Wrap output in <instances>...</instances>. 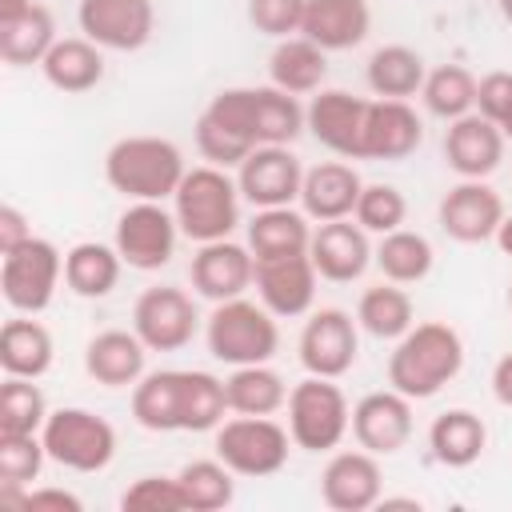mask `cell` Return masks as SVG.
Here are the masks:
<instances>
[{
	"mask_svg": "<svg viewBox=\"0 0 512 512\" xmlns=\"http://www.w3.org/2000/svg\"><path fill=\"white\" fill-rule=\"evenodd\" d=\"M464 368V340L444 320L412 324L392 356H388V388L404 392L408 400H428L444 384H452Z\"/></svg>",
	"mask_w": 512,
	"mask_h": 512,
	"instance_id": "1",
	"label": "cell"
},
{
	"mask_svg": "<svg viewBox=\"0 0 512 512\" xmlns=\"http://www.w3.org/2000/svg\"><path fill=\"white\" fill-rule=\"evenodd\" d=\"M184 172V152L168 136H124L104 152V180L124 200H168Z\"/></svg>",
	"mask_w": 512,
	"mask_h": 512,
	"instance_id": "2",
	"label": "cell"
},
{
	"mask_svg": "<svg viewBox=\"0 0 512 512\" xmlns=\"http://www.w3.org/2000/svg\"><path fill=\"white\" fill-rule=\"evenodd\" d=\"M216 124L232 128L248 144H292L304 132V108L292 92L268 88H224L204 108Z\"/></svg>",
	"mask_w": 512,
	"mask_h": 512,
	"instance_id": "3",
	"label": "cell"
},
{
	"mask_svg": "<svg viewBox=\"0 0 512 512\" xmlns=\"http://www.w3.org/2000/svg\"><path fill=\"white\" fill-rule=\"evenodd\" d=\"M240 200H244L240 184L228 176V168H216V164L188 168L172 196L180 236H188L196 244L228 240L240 224Z\"/></svg>",
	"mask_w": 512,
	"mask_h": 512,
	"instance_id": "4",
	"label": "cell"
},
{
	"mask_svg": "<svg viewBox=\"0 0 512 512\" xmlns=\"http://www.w3.org/2000/svg\"><path fill=\"white\" fill-rule=\"evenodd\" d=\"M204 344L220 364L244 368V364H268L280 348L276 316L256 300H220L212 316L204 320Z\"/></svg>",
	"mask_w": 512,
	"mask_h": 512,
	"instance_id": "5",
	"label": "cell"
},
{
	"mask_svg": "<svg viewBox=\"0 0 512 512\" xmlns=\"http://www.w3.org/2000/svg\"><path fill=\"white\" fill-rule=\"evenodd\" d=\"M288 432L292 444L304 452H332L352 428L348 396L328 376H304L288 388Z\"/></svg>",
	"mask_w": 512,
	"mask_h": 512,
	"instance_id": "6",
	"label": "cell"
},
{
	"mask_svg": "<svg viewBox=\"0 0 512 512\" xmlns=\"http://www.w3.org/2000/svg\"><path fill=\"white\" fill-rule=\"evenodd\" d=\"M60 276H64V256L44 236H28L24 244L0 252V292L12 312L40 316L56 300Z\"/></svg>",
	"mask_w": 512,
	"mask_h": 512,
	"instance_id": "7",
	"label": "cell"
},
{
	"mask_svg": "<svg viewBox=\"0 0 512 512\" xmlns=\"http://www.w3.org/2000/svg\"><path fill=\"white\" fill-rule=\"evenodd\" d=\"M40 440L48 448V460L68 472H104L116 456V428L88 408L48 412Z\"/></svg>",
	"mask_w": 512,
	"mask_h": 512,
	"instance_id": "8",
	"label": "cell"
},
{
	"mask_svg": "<svg viewBox=\"0 0 512 512\" xmlns=\"http://www.w3.org/2000/svg\"><path fill=\"white\" fill-rule=\"evenodd\" d=\"M292 432L272 416H232L216 428V456L248 480L276 476L288 464Z\"/></svg>",
	"mask_w": 512,
	"mask_h": 512,
	"instance_id": "9",
	"label": "cell"
},
{
	"mask_svg": "<svg viewBox=\"0 0 512 512\" xmlns=\"http://www.w3.org/2000/svg\"><path fill=\"white\" fill-rule=\"evenodd\" d=\"M180 224L176 212L164 208V200H132L116 220V252L136 272H156L176 256Z\"/></svg>",
	"mask_w": 512,
	"mask_h": 512,
	"instance_id": "10",
	"label": "cell"
},
{
	"mask_svg": "<svg viewBox=\"0 0 512 512\" xmlns=\"http://www.w3.org/2000/svg\"><path fill=\"white\" fill-rule=\"evenodd\" d=\"M196 328H200V316L184 288L156 284V288H144L132 304V332L148 344V352H180L184 344H192Z\"/></svg>",
	"mask_w": 512,
	"mask_h": 512,
	"instance_id": "11",
	"label": "cell"
},
{
	"mask_svg": "<svg viewBox=\"0 0 512 512\" xmlns=\"http://www.w3.org/2000/svg\"><path fill=\"white\" fill-rule=\"evenodd\" d=\"M372 100L344 88H320L304 108V128L340 160H364V128Z\"/></svg>",
	"mask_w": 512,
	"mask_h": 512,
	"instance_id": "12",
	"label": "cell"
},
{
	"mask_svg": "<svg viewBox=\"0 0 512 512\" xmlns=\"http://www.w3.org/2000/svg\"><path fill=\"white\" fill-rule=\"evenodd\" d=\"M356 320L344 312V308H316L304 328H300V364L308 376H328V380H340L356 356H360V336H356Z\"/></svg>",
	"mask_w": 512,
	"mask_h": 512,
	"instance_id": "13",
	"label": "cell"
},
{
	"mask_svg": "<svg viewBox=\"0 0 512 512\" xmlns=\"http://www.w3.org/2000/svg\"><path fill=\"white\" fill-rule=\"evenodd\" d=\"M316 264L308 252H292V256H268L256 260V276L252 288L260 296V304L276 316V320H296L308 316L316 304Z\"/></svg>",
	"mask_w": 512,
	"mask_h": 512,
	"instance_id": "14",
	"label": "cell"
},
{
	"mask_svg": "<svg viewBox=\"0 0 512 512\" xmlns=\"http://www.w3.org/2000/svg\"><path fill=\"white\" fill-rule=\"evenodd\" d=\"M80 32L108 52H136L156 32L152 0H80Z\"/></svg>",
	"mask_w": 512,
	"mask_h": 512,
	"instance_id": "15",
	"label": "cell"
},
{
	"mask_svg": "<svg viewBox=\"0 0 512 512\" xmlns=\"http://www.w3.org/2000/svg\"><path fill=\"white\" fill-rule=\"evenodd\" d=\"M440 228L448 240L456 244H484V240H496L500 224H504V200L492 184L484 180H460L456 188L444 192L440 208Z\"/></svg>",
	"mask_w": 512,
	"mask_h": 512,
	"instance_id": "16",
	"label": "cell"
},
{
	"mask_svg": "<svg viewBox=\"0 0 512 512\" xmlns=\"http://www.w3.org/2000/svg\"><path fill=\"white\" fill-rule=\"evenodd\" d=\"M236 184L252 208H284V204L300 200L304 168L288 152V144H260L236 168Z\"/></svg>",
	"mask_w": 512,
	"mask_h": 512,
	"instance_id": "17",
	"label": "cell"
},
{
	"mask_svg": "<svg viewBox=\"0 0 512 512\" xmlns=\"http://www.w3.org/2000/svg\"><path fill=\"white\" fill-rule=\"evenodd\" d=\"M252 276H256V256L248 244H236V240L200 244L188 264V280H192L196 296H204L212 304L244 296L252 288Z\"/></svg>",
	"mask_w": 512,
	"mask_h": 512,
	"instance_id": "18",
	"label": "cell"
},
{
	"mask_svg": "<svg viewBox=\"0 0 512 512\" xmlns=\"http://www.w3.org/2000/svg\"><path fill=\"white\" fill-rule=\"evenodd\" d=\"M384 496V472L376 464V452L352 448L336 452L320 472V500L332 512H364L376 508Z\"/></svg>",
	"mask_w": 512,
	"mask_h": 512,
	"instance_id": "19",
	"label": "cell"
},
{
	"mask_svg": "<svg viewBox=\"0 0 512 512\" xmlns=\"http://www.w3.org/2000/svg\"><path fill=\"white\" fill-rule=\"evenodd\" d=\"M352 436L360 448L376 456H392L412 436V400L396 388H380L356 400L352 408Z\"/></svg>",
	"mask_w": 512,
	"mask_h": 512,
	"instance_id": "20",
	"label": "cell"
},
{
	"mask_svg": "<svg viewBox=\"0 0 512 512\" xmlns=\"http://www.w3.org/2000/svg\"><path fill=\"white\" fill-rule=\"evenodd\" d=\"M444 160H448V168L460 180H488L500 168V160H504V132H500V124L484 120L480 112L448 120Z\"/></svg>",
	"mask_w": 512,
	"mask_h": 512,
	"instance_id": "21",
	"label": "cell"
},
{
	"mask_svg": "<svg viewBox=\"0 0 512 512\" xmlns=\"http://www.w3.org/2000/svg\"><path fill=\"white\" fill-rule=\"evenodd\" d=\"M308 256L320 272V280H332V284H352L368 272L372 264V244H368V232L360 224H352V216L344 220H324L316 232H312V244H308Z\"/></svg>",
	"mask_w": 512,
	"mask_h": 512,
	"instance_id": "22",
	"label": "cell"
},
{
	"mask_svg": "<svg viewBox=\"0 0 512 512\" xmlns=\"http://www.w3.org/2000/svg\"><path fill=\"white\" fill-rule=\"evenodd\" d=\"M364 192V180L352 164L344 160H324L316 168L304 172V184H300V212L308 220H344L356 212V200Z\"/></svg>",
	"mask_w": 512,
	"mask_h": 512,
	"instance_id": "23",
	"label": "cell"
},
{
	"mask_svg": "<svg viewBox=\"0 0 512 512\" xmlns=\"http://www.w3.org/2000/svg\"><path fill=\"white\" fill-rule=\"evenodd\" d=\"M372 32V8L368 0H308L300 36L320 44L324 52H348L364 44Z\"/></svg>",
	"mask_w": 512,
	"mask_h": 512,
	"instance_id": "24",
	"label": "cell"
},
{
	"mask_svg": "<svg viewBox=\"0 0 512 512\" xmlns=\"http://www.w3.org/2000/svg\"><path fill=\"white\" fill-rule=\"evenodd\" d=\"M424 140V124L408 100H372L364 128V160H408Z\"/></svg>",
	"mask_w": 512,
	"mask_h": 512,
	"instance_id": "25",
	"label": "cell"
},
{
	"mask_svg": "<svg viewBox=\"0 0 512 512\" xmlns=\"http://www.w3.org/2000/svg\"><path fill=\"white\" fill-rule=\"evenodd\" d=\"M144 360H148V344L124 328H104L84 348V372L104 388L136 384L144 376Z\"/></svg>",
	"mask_w": 512,
	"mask_h": 512,
	"instance_id": "26",
	"label": "cell"
},
{
	"mask_svg": "<svg viewBox=\"0 0 512 512\" xmlns=\"http://www.w3.org/2000/svg\"><path fill=\"white\" fill-rule=\"evenodd\" d=\"M56 360V344H52V332L16 312L12 320H4L0 328V368L4 376H24V380H40Z\"/></svg>",
	"mask_w": 512,
	"mask_h": 512,
	"instance_id": "27",
	"label": "cell"
},
{
	"mask_svg": "<svg viewBox=\"0 0 512 512\" xmlns=\"http://www.w3.org/2000/svg\"><path fill=\"white\" fill-rule=\"evenodd\" d=\"M228 412L224 380L200 368H176V432H216Z\"/></svg>",
	"mask_w": 512,
	"mask_h": 512,
	"instance_id": "28",
	"label": "cell"
},
{
	"mask_svg": "<svg viewBox=\"0 0 512 512\" xmlns=\"http://www.w3.org/2000/svg\"><path fill=\"white\" fill-rule=\"evenodd\" d=\"M328 76V52L320 44H312L308 36H284L276 40L272 56H268V80L280 88V92H292V96H308V92H320Z\"/></svg>",
	"mask_w": 512,
	"mask_h": 512,
	"instance_id": "29",
	"label": "cell"
},
{
	"mask_svg": "<svg viewBox=\"0 0 512 512\" xmlns=\"http://www.w3.org/2000/svg\"><path fill=\"white\" fill-rule=\"evenodd\" d=\"M428 448H432V460L444 464V468H472L488 448V428H484V420L476 412L448 408V412H440L432 420Z\"/></svg>",
	"mask_w": 512,
	"mask_h": 512,
	"instance_id": "30",
	"label": "cell"
},
{
	"mask_svg": "<svg viewBox=\"0 0 512 512\" xmlns=\"http://www.w3.org/2000/svg\"><path fill=\"white\" fill-rule=\"evenodd\" d=\"M44 80L56 88V92H68V96H80V92H92L100 80H104V56H100V44H92L88 36H64L52 44V52L44 56L40 64Z\"/></svg>",
	"mask_w": 512,
	"mask_h": 512,
	"instance_id": "31",
	"label": "cell"
},
{
	"mask_svg": "<svg viewBox=\"0 0 512 512\" xmlns=\"http://www.w3.org/2000/svg\"><path fill=\"white\" fill-rule=\"evenodd\" d=\"M120 252L116 244H100V240H80L64 252V284L68 292L84 296V300H104L116 284H120Z\"/></svg>",
	"mask_w": 512,
	"mask_h": 512,
	"instance_id": "32",
	"label": "cell"
},
{
	"mask_svg": "<svg viewBox=\"0 0 512 512\" xmlns=\"http://www.w3.org/2000/svg\"><path fill=\"white\" fill-rule=\"evenodd\" d=\"M56 20L44 4H32L16 16L0 20V56L12 68H28V64H44V56L56 44Z\"/></svg>",
	"mask_w": 512,
	"mask_h": 512,
	"instance_id": "33",
	"label": "cell"
},
{
	"mask_svg": "<svg viewBox=\"0 0 512 512\" xmlns=\"http://www.w3.org/2000/svg\"><path fill=\"white\" fill-rule=\"evenodd\" d=\"M308 244H312V224L292 204H284V208H256V216L248 220V248H252L256 260L308 252Z\"/></svg>",
	"mask_w": 512,
	"mask_h": 512,
	"instance_id": "34",
	"label": "cell"
},
{
	"mask_svg": "<svg viewBox=\"0 0 512 512\" xmlns=\"http://www.w3.org/2000/svg\"><path fill=\"white\" fill-rule=\"evenodd\" d=\"M364 76H368V88L380 100H408V96H416L424 88L428 68H424V56L416 48H408V44H384V48H376L368 56Z\"/></svg>",
	"mask_w": 512,
	"mask_h": 512,
	"instance_id": "35",
	"label": "cell"
},
{
	"mask_svg": "<svg viewBox=\"0 0 512 512\" xmlns=\"http://www.w3.org/2000/svg\"><path fill=\"white\" fill-rule=\"evenodd\" d=\"M224 392H228V412L236 416H272L288 404V384L268 364L232 368V376L224 380Z\"/></svg>",
	"mask_w": 512,
	"mask_h": 512,
	"instance_id": "36",
	"label": "cell"
},
{
	"mask_svg": "<svg viewBox=\"0 0 512 512\" xmlns=\"http://www.w3.org/2000/svg\"><path fill=\"white\" fill-rule=\"evenodd\" d=\"M372 264L392 284H420L432 272L436 252H432L428 236H420L412 228H396V232H384L380 236V244L372 248Z\"/></svg>",
	"mask_w": 512,
	"mask_h": 512,
	"instance_id": "37",
	"label": "cell"
},
{
	"mask_svg": "<svg viewBox=\"0 0 512 512\" xmlns=\"http://www.w3.org/2000/svg\"><path fill=\"white\" fill-rule=\"evenodd\" d=\"M356 324L376 336V340H400L416 320H412V296L404 292V284H372L360 292L356 300Z\"/></svg>",
	"mask_w": 512,
	"mask_h": 512,
	"instance_id": "38",
	"label": "cell"
},
{
	"mask_svg": "<svg viewBox=\"0 0 512 512\" xmlns=\"http://www.w3.org/2000/svg\"><path fill=\"white\" fill-rule=\"evenodd\" d=\"M420 100L432 116L440 120H460L468 112H476V76L464 64H440L424 76Z\"/></svg>",
	"mask_w": 512,
	"mask_h": 512,
	"instance_id": "39",
	"label": "cell"
},
{
	"mask_svg": "<svg viewBox=\"0 0 512 512\" xmlns=\"http://www.w3.org/2000/svg\"><path fill=\"white\" fill-rule=\"evenodd\" d=\"M132 420L148 432H176V368L144 372L132 384Z\"/></svg>",
	"mask_w": 512,
	"mask_h": 512,
	"instance_id": "40",
	"label": "cell"
},
{
	"mask_svg": "<svg viewBox=\"0 0 512 512\" xmlns=\"http://www.w3.org/2000/svg\"><path fill=\"white\" fill-rule=\"evenodd\" d=\"M232 476L236 472L220 456L216 460H188L176 472V480H180L192 512H220V508H228L232 496H236V480Z\"/></svg>",
	"mask_w": 512,
	"mask_h": 512,
	"instance_id": "41",
	"label": "cell"
},
{
	"mask_svg": "<svg viewBox=\"0 0 512 512\" xmlns=\"http://www.w3.org/2000/svg\"><path fill=\"white\" fill-rule=\"evenodd\" d=\"M48 420V404L36 380L4 376L0 384V432H40Z\"/></svg>",
	"mask_w": 512,
	"mask_h": 512,
	"instance_id": "42",
	"label": "cell"
},
{
	"mask_svg": "<svg viewBox=\"0 0 512 512\" xmlns=\"http://www.w3.org/2000/svg\"><path fill=\"white\" fill-rule=\"evenodd\" d=\"M44 460L48 448L40 432H0V488H32Z\"/></svg>",
	"mask_w": 512,
	"mask_h": 512,
	"instance_id": "43",
	"label": "cell"
},
{
	"mask_svg": "<svg viewBox=\"0 0 512 512\" xmlns=\"http://www.w3.org/2000/svg\"><path fill=\"white\" fill-rule=\"evenodd\" d=\"M404 216H408V200L396 184H364V192L356 200V212H352V220L364 232H376V236L404 228Z\"/></svg>",
	"mask_w": 512,
	"mask_h": 512,
	"instance_id": "44",
	"label": "cell"
},
{
	"mask_svg": "<svg viewBox=\"0 0 512 512\" xmlns=\"http://www.w3.org/2000/svg\"><path fill=\"white\" fill-rule=\"evenodd\" d=\"M124 512H184L188 496L176 476H140L120 496Z\"/></svg>",
	"mask_w": 512,
	"mask_h": 512,
	"instance_id": "45",
	"label": "cell"
},
{
	"mask_svg": "<svg viewBox=\"0 0 512 512\" xmlns=\"http://www.w3.org/2000/svg\"><path fill=\"white\" fill-rule=\"evenodd\" d=\"M252 148H256V144H248L244 136H236V132L224 128V124H216L208 112H200V120H196V152H200L208 164H216V168H240Z\"/></svg>",
	"mask_w": 512,
	"mask_h": 512,
	"instance_id": "46",
	"label": "cell"
},
{
	"mask_svg": "<svg viewBox=\"0 0 512 512\" xmlns=\"http://www.w3.org/2000/svg\"><path fill=\"white\" fill-rule=\"evenodd\" d=\"M304 4L308 0H248V24L272 40L296 36L304 24Z\"/></svg>",
	"mask_w": 512,
	"mask_h": 512,
	"instance_id": "47",
	"label": "cell"
},
{
	"mask_svg": "<svg viewBox=\"0 0 512 512\" xmlns=\"http://www.w3.org/2000/svg\"><path fill=\"white\" fill-rule=\"evenodd\" d=\"M476 112L492 124H504L512 116V72L496 68L476 80Z\"/></svg>",
	"mask_w": 512,
	"mask_h": 512,
	"instance_id": "48",
	"label": "cell"
},
{
	"mask_svg": "<svg viewBox=\"0 0 512 512\" xmlns=\"http://www.w3.org/2000/svg\"><path fill=\"white\" fill-rule=\"evenodd\" d=\"M20 508L28 512H40V508H56V512H80V496L76 492H64V488H24L20 492Z\"/></svg>",
	"mask_w": 512,
	"mask_h": 512,
	"instance_id": "49",
	"label": "cell"
},
{
	"mask_svg": "<svg viewBox=\"0 0 512 512\" xmlns=\"http://www.w3.org/2000/svg\"><path fill=\"white\" fill-rule=\"evenodd\" d=\"M28 236H32V228H28L24 212H20V208H12V204H4V208H0V252H8V248H16V244H24Z\"/></svg>",
	"mask_w": 512,
	"mask_h": 512,
	"instance_id": "50",
	"label": "cell"
},
{
	"mask_svg": "<svg viewBox=\"0 0 512 512\" xmlns=\"http://www.w3.org/2000/svg\"><path fill=\"white\" fill-rule=\"evenodd\" d=\"M492 392H496V400L504 408H512V352H504L496 360V368H492Z\"/></svg>",
	"mask_w": 512,
	"mask_h": 512,
	"instance_id": "51",
	"label": "cell"
},
{
	"mask_svg": "<svg viewBox=\"0 0 512 512\" xmlns=\"http://www.w3.org/2000/svg\"><path fill=\"white\" fill-rule=\"evenodd\" d=\"M496 244H500L504 256H512V216H504V224H500V232H496Z\"/></svg>",
	"mask_w": 512,
	"mask_h": 512,
	"instance_id": "52",
	"label": "cell"
},
{
	"mask_svg": "<svg viewBox=\"0 0 512 512\" xmlns=\"http://www.w3.org/2000/svg\"><path fill=\"white\" fill-rule=\"evenodd\" d=\"M24 8H32V0H0V20H4V16H16V12H24Z\"/></svg>",
	"mask_w": 512,
	"mask_h": 512,
	"instance_id": "53",
	"label": "cell"
},
{
	"mask_svg": "<svg viewBox=\"0 0 512 512\" xmlns=\"http://www.w3.org/2000/svg\"><path fill=\"white\" fill-rule=\"evenodd\" d=\"M496 8H500V16L512 24V0H496Z\"/></svg>",
	"mask_w": 512,
	"mask_h": 512,
	"instance_id": "54",
	"label": "cell"
},
{
	"mask_svg": "<svg viewBox=\"0 0 512 512\" xmlns=\"http://www.w3.org/2000/svg\"><path fill=\"white\" fill-rule=\"evenodd\" d=\"M500 132H504V140H512V116H508V120L500 124Z\"/></svg>",
	"mask_w": 512,
	"mask_h": 512,
	"instance_id": "55",
	"label": "cell"
},
{
	"mask_svg": "<svg viewBox=\"0 0 512 512\" xmlns=\"http://www.w3.org/2000/svg\"><path fill=\"white\" fill-rule=\"evenodd\" d=\"M508 312H512V280H508Z\"/></svg>",
	"mask_w": 512,
	"mask_h": 512,
	"instance_id": "56",
	"label": "cell"
}]
</instances>
